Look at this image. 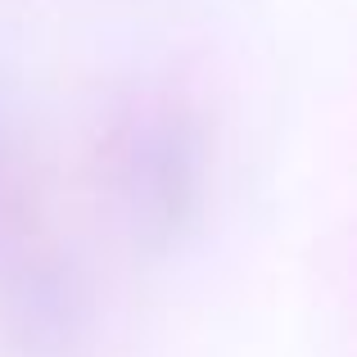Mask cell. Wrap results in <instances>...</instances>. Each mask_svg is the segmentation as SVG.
Instances as JSON below:
<instances>
[{
  "instance_id": "obj_1",
  "label": "cell",
  "mask_w": 357,
  "mask_h": 357,
  "mask_svg": "<svg viewBox=\"0 0 357 357\" xmlns=\"http://www.w3.org/2000/svg\"><path fill=\"white\" fill-rule=\"evenodd\" d=\"M100 190L136 253L181 249L213 195V136L204 114L172 91H140L100 140Z\"/></svg>"
},
{
  "instance_id": "obj_2",
  "label": "cell",
  "mask_w": 357,
  "mask_h": 357,
  "mask_svg": "<svg viewBox=\"0 0 357 357\" xmlns=\"http://www.w3.org/2000/svg\"><path fill=\"white\" fill-rule=\"evenodd\" d=\"M96 285L73 253L23 240L0 258V353L82 357L96 335Z\"/></svg>"
},
{
  "instance_id": "obj_3",
  "label": "cell",
  "mask_w": 357,
  "mask_h": 357,
  "mask_svg": "<svg viewBox=\"0 0 357 357\" xmlns=\"http://www.w3.org/2000/svg\"><path fill=\"white\" fill-rule=\"evenodd\" d=\"M27 240V176H23V149L0 114V258L14 253Z\"/></svg>"
}]
</instances>
